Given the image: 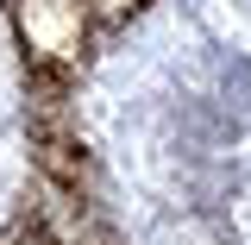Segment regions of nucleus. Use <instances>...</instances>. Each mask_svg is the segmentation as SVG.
<instances>
[]
</instances>
